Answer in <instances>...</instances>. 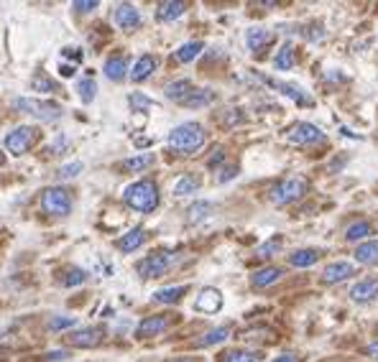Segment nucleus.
<instances>
[{"label":"nucleus","mask_w":378,"mask_h":362,"mask_svg":"<svg viewBox=\"0 0 378 362\" xmlns=\"http://www.w3.org/2000/svg\"><path fill=\"white\" fill-rule=\"evenodd\" d=\"M123 202L131 209H136V212L148 215V212H154V209L159 207V187H156L151 179L136 181V184H131V187L123 192Z\"/></svg>","instance_id":"f257e3e1"},{"label":"nucleus","mask_w":378,"mask_h":362,"mask_svg":"<svg viewBox=\"0 0 378 362\" xmlns=\"http://www.w3.org/2000/svg\"><path fill=\"white\" fill-rule=\"evenodd\" d=\"M204 146V128L200 123H182L169 133V148L176 154H195Z\"/></svg>","instance_id":"f03ea898"},{"label":"nucleus","mask_w":378,"mask_h":362,"mask_svg":"<svg viewBox=\"0 0 378 362\" xmlns=\"http://www.w3.org/2000/svg\"><path fill=\"white\" fill-rule=\"evenodd\" d=\"M13 110H21L28 112V115H34L36 120H41V123H51V120L62 118V105L59 102H51V100H36V98H15L13 102Z\"/></svg>","instance_id":"7ed1b4c3"},{"label":"nucleus","mask_w":378,"mask_h":362,"mask_svg":"<svg viewBox=\"0 0 378 362\" xmlns=\"http://www.w3.org/2000/svg\"><path fill=\"white\" fill-rule=\"evenodd\" d=\"M41 209L51 217H67L72 212V194L62 187H49L41 192Z\"/></svg>","instance_id":"20e7f679"},{"label":"nucleus","mask_w":378,"mask_h":362,"mask_svg":"<svg viewBox=\"0 0 378 362\" xmlns=\"http://www.w3.org/2000/svg\"><path fill=\"white\" fill-rule=\"evenodd\" d=\"M304 194H307V181L299 179V176H292V179H284L271 189V202L276 207H287V204L301 199Z\"/></svg>","instance_id":"39448f33"},{"label":"nucleus","mask_w":378,"mask_h":362,"mask_svg":"<svg viewBox=\"0 0 378 362\" xmlns=\"http://www.w3.org/2000/svg\"><path fill=\"white\" fill-rule=\"evenodd\" d=\"M36 140H39V130L34 126H21V128H13L6 135V148L13 156H23L34 148Z\"/></svg>","instance_id":"423d86ee"},{"label":"nucleus","mask_w":378,"mask_h":362,"mask_svg":"<svg viewBox=\"0 0 378 362\" xmlns=\"http://www.w3.org/2000/svg\"><path fill=\"white\" fill-rule=\"evenodd\" d=\"M176 255L169 250H159V253H151V255H146V258L138 263V273L143 276V279H159V276H164V273L174 265Z\"/></svg>","instance_id":"0eeeda50"},{"label":"nucleus","mask_w":378,"mask_h":362,"mask_svg":"<svg viewBox=\"0 0 378 362\" xmlns=\"http://www.w3.org/2000/svg\"><path fill=\"white\" fill-rule=\"evenodd\" d=\"M287 140L294 146H315V143H325V133L312 123H296L287 133Z\"/></svg>","instance_id":"6e6552de"},{"label":"nucleus","mask_w":378,"mask_h":362,"mask_svg":"<svg viewBox=\"0 0 378 362\" xmlns=\"http://www.w3.org/2000/svg\"><path fill=\"white\" fill-rule=\"evenodd\" d=\"M171 321H174V316H171V314H156V316H146V319H143L138 327H136V337H138V340H151V337L167 332V329L171 327Z\"/></svg>","instance_id":"1a4fd4ad"},{"label":"nucleus","mask_w":378,"mask_h":362,"mask_svg":"<svg viewBox=\"0 0 378 362\" xmlns=\"http://www.w3.org/2000/svg\"><path fill=\"white\" fill-rule=\"evenodd\" d=\"M103 337H105V332L100 327H84V329H77V332H72V335H67L64 340H67V344H72V347H98L100 342H103Z\"/></svg>","instance_id":"9d476101"},{"label":"nucleus","mask_w":378,"mask_h":362,"mask_svg":"<svg viewBox=\"0 0 378 362\" xmlns=\"http://www.w3.org/2000/svg\"><path fill=\"white\" fill-rule=\"evenodd\" d=\"M112 21H115L118 28H123V31H128V28H138L141 13L136 11V6H131V3H120V6H115V11H112Z\"/></svg>","instance_id":"9b49d317"},{"label":"nucleus","mask_w":378,"mask_h":362,"mask_svg":"<svg viewBox=\"0 0 378 362\" xmlns=\"http://www.w3.org/2000/svg\"><path fill=\"white\" fill-rule=\"evenodd\" d=\"M273 34L268 28H261V26H253L245 31V46L253 51V54H261V51L266 49L268 43H271Z\"/></svg>","instance_id":"f8f14e48"},{"label":"nucleus","mask_w":378,"mask_h":362,"mask_svg":"<svg viewBox=\"0 0 378 362\" xmlns=\"http://www.w3.org/2000/svg\"><path fill=\"white\" fill-rule=\"evenodd\" d=\"M351 276H356V268L345 260H337V263H330L322 271V283H340V281H348Z\"/></svg>","instance_id":"ddd939ff"},{"label":"nucleus","mask_w":378,"mask_h":362,"mask_svg":"<svg viewBox=\"0 0 378 362\" xmlns=\"http://www.w3.org/2000/svg\"><path fill=\"white\" fill-rule=\"evenodd\" d=\"M220 307H223V293L217 291V288H204L195 301L197 311H204V314L220 311Z\"/></svg>","instance_id":"4468645a"},{"label":"nucleus","mask_w":378,"mask_h":362,"mask_svg":"<svg viewBox=\"0 0 378 362\" xmlns=\"http://www.w3.org/2000/svg\"><path fill=\"white\" fill-rule=\"evenodd\" d=\"M351 299L358 301V304H365V301L378 299V279L358 281V283L351 288Z\"/></svg>","instance_id":"2eb2a0df"},{"label":"nucleus","mask_w":378,"mask_h":362,"mask_svg":"<svg viewBox=\"0 0 378 362\" xmlns=\"http://www.w3.org/2000/svg\"><path fill=\"white\" fill-rule=\"evenodd\" d=\"M156 67H159V59H156L154 54L141 56L138 62L133 64V69H131V79H133L136 84L143 82V79H148V77H151V74H154Z\"/></svg>","instance_id":"dca6fc26"},{"label":"nucleus","mask_w":378,"mask_h":362,"mask_svg":"<svg viewBox=\"0 0 378 362\" xmlns=\"http://www.w3.org/2000/svg\"><path fill=\"white\" fill-rule=\"evenodd\" d=\"M281 276H284V271H281V268H276V265H268V268H261V271L253 273L251 286H253V288H268V286L276 283Z\"/></svg>","instance_id":"f3484780"},{"label":"nucleus","mask_w":378,"mask_h":362,"mask_svg":"<svg viewBox=\"0 0 378 362\" xmlns=\"http://www.w3.org/2000/svg\"><path fill=\"white\" fill-rule=\"evenodd\" d=\"M143 243H146V230H143V227H133L131 232H126V235L120 237L115 245H118V250H123V253H133V250H138Z\"/></svg>","instance_id":"a211bd4d"},{"label":"nucleus","mask_w":378,"mask_h":362,"mask_svg":"<svg viewBox=\"0 0 378 362\" xmlns=\"http://www.w3.org/2000/svg\"><path fill=\"white\" fill-rule=\"evenodd\" d=\"M356 260L360 265H378V240H368V243H360L356 248Z\"/></svg>","instance_id":"6ab92c4d"},{"label":"nucleus","mask_w":378,"mask_h":362,"mask_svg":"<svg viewBox=\"0 0 378 362\" xmlns=\"http://www.w3.org/2000/svg\"><path fill=\"white\" fill-rule=\"evenodd\" d=\"M261 352L256 349H225L223 355H217V362H259Z\"/></svg>","instance_id":"aec40b11"},{"label":"nucleus","mask_w":378,"mask_h":362,"mask_svg":"<svg viewBox=\"0 0 378 362\" xmlns=\"http://www.w3.org/2000/svg\"><path fill=\"white\" fill-rule=\"evenodd\" d=\"M103 72H105V77L110 79V82H123V77H126V72H128V64L123 56H110L105 62V67H103Z\"/></svg>","instance_id":"412c9836"},{"label":"nucleus","mask_w":378,"mask_h":362,"mask_svg":"<svg viewBox=\"0 0 378 362\" xmlns=\"http://www.w3.org/2000/svg\"><path fill=\"white\" fill-rule=\"evenodd\" d=\"M296 64V51H294V46L292 43H284L279 49V54L273 56V67L279 72H287V69H292Z\"/></svg>","instance_id":"4be33fe9"},{"label":"nucleus","mask_w":378,"mask_h":362,"mask_svg":"<svg viewBox=\"0 0 378 362\" xmlns=\"http://www.w3.org/2000/svg\"><path fill=\"white\" fill-rule=\"evenodd\" d=\"M320 260V253L312 250V248H301V250H294L289 255V263L294 265V268H309V265H315Z\"/></svg>","instance_id":"5701e85b"},{"label":"nucleus","mask_w":378,"mask_h":362,"mask_svg":"<svg viewBox=\"0 0 378 362\" xmlns=\"http://www.w3.org/2000/svg\"><path fill=\"white\" fill-rule=\"evenodd\" d=\"M266 84H271V87H276V90H281L287 98H292L294 102H299V105H309L312 100L304 95V90L301 87H296V84H287V82H273V79H266Z\"/></svg>","instance_id":"b1692460"},{"label":"nucleus","mask_w":378,"mask_h":362,"mask_svg":"<svg viewBox=\"0 0 378 362\" xmlns=\"http://www.w3.org/2000/svg\"><path fill=\"white\" fill-rule=\"evenodd\" d=\"M373 235V224L365 222V220H360V222H353L348 230H345V240L348 243H360V240H365V237Z\"/></svg>","instance_id":"393cba45"},{"label":"nucleus","mask_w":378,"mask_h":362,"mask_svg":"<svg viewBox=\"0 0 378 362\" xmlns=\"http://www.w3.org/2000/svg\"><path fill=\"white\" fill-rule=\"evenodd\" d=\"M202 49H204V43L202 41H187V43H182L179 49H176V62H182V64H189V62H195L197 56L202 54Z\"/></svg>","instance_id":"a878e982"},{"label":"nucleus","mask_w":378,"mask_h":362,"mask_svg":"<svg viewBox=\"0 0 378 362\" xmlns=\"http://www.w3.org/2000/svg\"><path fill=\"white\" fill-rule=\"evenodd\" d=\"M184 11H187V6H184V3L169 0V3H162V6H159V11H156V18H159V21H174V18L184 15Z\"/></svg>","instance_id":"bb28decb"},{"label":"nucleus","mask_w":378,"mask_h":362,"mask_svg":"<svg viewBox=\"0 0 378 362\" xmlns=\"http://www.w3.org/2000/svg\"><path fill=\"white\" fill-rule=\"evenodd\" d=\"M189 92H192V82H189V79H176V82L167 84L164 95H167L169 100H174V102H184V98H187Z\"/></svg>","instance_id":"cd10ccee"},{"label":"nucleus","mask_w":378,"mask_h":362,"mask_svg":"<svg viewBox=\"0 0 378 362\" xmlns=\"http://www.w3.org/2000/svg\"><path fill=\"white\" fill-rule=\"evenodd\" d=\"M202 187V181H200V176L195 174H184L182 179L174 184V194L176 196H187V194H195L197 189Z\"/></svg>","instance_id":"c85d7f7f"},{"label":"nucleus","mask_w":378,"mask_h":362,"mask_svg":"<svg viewBox=\"0 0 378 362\" xmlns=\"http://www.w3.org/2000/svg\"><path fill=\"white\" fill-rule=\"evenodd\" d=\"M184 293H187V286H169V288H162V291L154 293V301H159V304H176V301H182Z\"/></svg>","instance_id":"c756f323"},{"label":"nucleus","mask_w":378,"mask_h":362,"mask_svg":"<svg viewBox=\"0 0 378 362\" xmlns=\"http://www.w3.org/2000/svg\"><path fill=\"white\" fill-rule=\"evenodd\" d=\"M215 100V92L212 90H192L184 98V107H204V105H210Z\"/></svg>","instance_id":"7c9ffc66"},{"label":"nucleus","mask_w":378,"mask_h":362,"mask_svg":"<svg viewBox=\"0 0 378 362\" xmlns=\"http://www.w3.org/2000/svg\"><path fill=\"white\" fill-rule=\"evenodd\" d=\"M230 337V329L228 327H217V329H210L207 335H202L197 340V347H212V344H220Z\"/></svg>","instance_id":"2f4dec72"},{"label":"nucleus","mask_w":378,"mask_h":362,"mask_svg":"<svg viewBox=\"0 0 378 362\" xmlns=\"http://www.w3.org/2000/svg\"><path fill=\"white\" fill-rule=\"evenodd\" d=\"M31 90L46 92V95H56V92H59V84H56L51 77H46V74H36V77L31 79Z\"/></svg>","instance_id":"473e14b6"},{"label":"nucleus","mask_w":378,"mask_h":362,"mask_svg":"<svg viewBox=\"0 0 378 362\" xmlns=\"http://www.w3.org/2000/svg\"><path fill=\"white\" fill-rule=\"evenodd\" d=\"M154 154H138L133 156V159H126L123 161V168H128V171H143V168L154 166Z\"/></svg>","instance_id":"72a5a7b5"},{"label":"nucleus","mask_w":378,"mask_h":362,"mask_svg":"<svg viewBox=\"0 0 378 362\" xmlns=\"http://www.w3.org/2000/svg\"><path fill=\"white\" fill-rule=\"evenodd\" d=\"M210 212H212V204H210V202H195L192 207L187 209V215H189V217H187V222H189V224L202 222V220H204L207 215H210Z\"/></svg>","instance_id":"f704fd0d"},{"label":"nucleus","mask_w":378,"mask_h":362,"mask_svg":"<svg viewBox=\"0 0 378 362\" xmlns=\"http://www.w3.org/2000/svg\"><path fill=\"white\" fill-rule=\"evenodd\" d=\"M77 92H79V100H82L84 105H90L92 100H95V95H98V84H95L92 77H84V79H79Z\"/></svg>","instance_id":"c9c22d12"},{"label":"nucleus","mask_w":378,"mask_h":362,"mask_svg":"<svg viewBox=\"0 0 378 362\" xmlns=\"http://www.w3.org/2000/svg\"><path fill=\"white\" fill-rule=\"evenodd\" d=\"M87 281V273L82 268H67V276L62 279L64 288H72V286H82Z\"/></svg>","instance_id":"e433bc0d"},{"label":"nucleus","mask_w":378,"mask_h":362,"mask_svg":"<svg viewBox=\"0 0 378 362\" xmlns=\"http://www.w3.org/2000/svg\"><path fill=\"white\" fill-rule=\"evenodd\" d=\"M128 105H131L133 112H146L148 107H154V102H151L146 95H141V92H131V95H128Z\"/></svg>","instance_id":"4c0bfd02"},{"label":"nucleus","mask_w":378,"mask_h":362,"mask_svg":"<svg viewBox=\"0 0 378 362\" xmlns=\"http://www.w3.org/2000/svg\"><path fill=\"white\" fill-rule=\"evenodd\" d=\"M281 250V237H271L268 243H263L261 248H256V258H271Z\"/></svg>","instance_id":"58836bf2"},{"label":"nucleus","mask_w":378,"mask_h":362,"mask_svg":"<svg viewBox=\"0 0 378 362\" xmlns=\"http://www.w3.org/2000/svg\"><path fill=\"white\" fill-rule=\"evenodd\" d=\"M77 174H82V163H79V161H72V163H64V166L56 171V179L70 181V179H74Z\"/></svg>","instance_id":"ea45409f"},{"label":"nucleus","mask_w":378,"mask_h":362,"mask_svg":"<svg viewBox=\"0 0 378 362\" xmlns=\"http://www.w3.org/2000/svg\"><path fill=\"white\" fill-rule=\"evenodd\" d=\"M74 324H77L74 316H54V319L49 321V329L51 332H62V329H72Z\"/></svg>","instance_id":"a19ab883"},{"label":"nucleus","mask_w":378,"mask_h":362,"mask_svg":"<svg viewBox=\"0 0 378 362\" xmlns=\"http://www.w3.org/2000/svg\"><path fill=\"white\" fill-rule=\"evenodd\" d=\"M98 6H100L98 0H77V3H74V11H79V13H90V11H95Z\"/></svg>","instance_id":"79ce46f5"},{"label":"nucleus","mask_w":378,"mask_h":362,"mask_svg":"<svg viewBox=\"0 0 378 362\" xmlns=\"http://www.w3.org/2000/svg\"><path fill=\"white\" fill-rule=\"evenodd\" d=\"M238 174V166H228V168H220V176H217V181H230L233 176Z\"/></svg>","instance_id":"37998d69"},{"label":"nucleus","mask_w":378,"mask_h":362,"mask_svg":"<svg viewBox=\"0 0 378 362\" xmlns=\"http://www.w3.org/2000/svg\"><path fill=\"white\" fill-rule=\"evenodd\" d=\"M62 56H72L74 62H82V54H79V49H64Z\"/></svg>","instance_id":"c03bdc74"},{"label":"nucleus","mask_w":378,"mask_h":362,"mask_svg":"<svg viewBox=\"0 0 378 362\" xmlns=\"http://www.w3.org/2000/svg\"><path fill=\"white\" fill-rule=\"evenodd\" d=\"M59 72H62L64 77H72V74H74V67H72V64H62V67H59Z\"/></svg>","instance_id":"a18cd8bd"},{"label":"nucleus","mask_w":378,"mask_h":362,"mask_svg":"<svg viewBox=\"0 0 378 362\" xmlns=\"http://www.w3.org/2000/svg\"><path fill=\"white\" fill-rule=\"evenodd\" d=\"M67 357H70V352L64 349V352H51V355H49V360H67Z\"/></svg>","instance_id":"49530a36"},{"label":"nucleus","mask_w":378,"mask_h":362,"mask_svg":"<svg viewBox=\"0 0 378 362\" xmlns=\"http://www.w3.org/2000/svg\"><path fill=\"white\" fill-rule=\"evenodd\" d=\"M368 355H371L373 360L378 362V342H373V344H368Z\"/></svg>","instance_id":"de8ad7c7"},{"label":"nucleus","mask_w":378,"mask_h":362,"mask_svg":"<svg viewBox=\"0 0 378 362\" xmlns=\"http://www.w3.org/2000/svg\"><path fill=\"white\" fill-rule=\"evenodd\" d=\"M276 362H299V357H294V355H281V357H276Z\"/></svg>","instance_id":"09e8293b"},{"label":"nucleus","mask_w":378,"mask_h":362,"mask_svg":"<svg viewBox=\"0 0 378 362\" xmlns=\"http://www.w3.org/2000/svg\"><path fill=\"white\" fill-rule=\"evenodd\" d=\"M0 166H6V156L0 154Z\"/></svg>","instance_id":"8fccbe9b"},{"label":"nucleus","mask_w":378,"mask_h":362,"mask_svg":"<svg viewBox=\"0 0 378 362\" xmlns=\"http://www.w3.org/2000/svg\"><path fill=\"white\" fill-rule=\"evenodd\" d=\"M174 362H195V360H189V357L184 360V357H179V360H174Z\"/></svg>","instance_id":"3c124183"}]
</instances>
